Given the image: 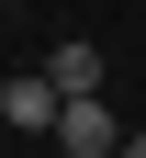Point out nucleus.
<instances>
[{
	"instance_id": "1",
	"label": "nucleus",
	"mask_w": 146,
	"mask_h": 158,
	"mask_svg": "<svg viewBox=\"0 0 146 158\" xmlns=\"http://www.w3.org/2000/svg\"><path fill=\"white\" fill-rule=\"evenodd\" d=\"M56 147H68V158H124V124L101 102H68V113H56Z\"/></svg>"
},
{
	"instance_id": "2",
	"label": "nucleus",
	"mask_w": 146,
	"mask_h": 158,
	"mask_svg": "<svg viewBox=\"0 0 146 158\" xmlns=\"http://www.w3.org/2000/svg\"><path fill=\"white\" fill-rule=\"evenodd\" d=\"M0 113H11V124H34V135H56V113H68V102H56V79L34 68V79H0Z\"/></svg>"
},
{
	"instance_id": "3",
	"label": "nucleus",
	"mask_w": 146,
	"mask_h": 158,
	"mask_svg": "<svg viewBox=\"0 0 146 158\" xmlns=\"http://www.w3.org/2000/svg\"><path fill=\"white\" fill-rule=\"evenodd\" d=\"M45 79H56V102H101V45H79V34H68V45L45 56Z\"/></svg>"
},
{
	"instance_id": "4",
	"label": "nucleus",
	"mask_w": 146,
	"mask_h": 158,
	"mask_svg": "<svg viewBox=\"0 0 146 158\" xmlns=\"http://www.w3.org/2000/svg\"><path fill=\"white\" fill-rule=\"evenodd\" d=\"M124 158H146V135H124Z\"/></svg>"
}]
</instances>
